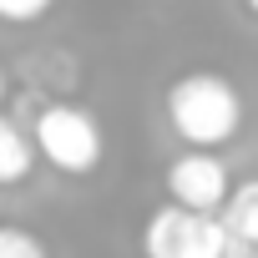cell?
I'll return each instance as SVG.
<instances>
[{
    "label": "cell",
    "mask_w": 258,
    "mask_h": 258,
    "mask_svg": "<svg viewBox=\"0 0 258 258\" xmlns=\"http://www.w3.org/2000/svg\"><path fill=\"white\" fill-rule=\"evenodd\" d=\"M167 121L187 147H223L243 126V91L218 71H187L167 91Z\"/></svg>",
    "instance_id": "cell-1"
},
{
    "label": "cell",
    "mask_w": 258,
    "mask_h": 258,
    "mask_svg": "<svg viewBox=\"0 0 258 258\" xmlns=\"http://www.w3.org/2000/svg\"><path fill=\"white\" fill-rule=\"evenodd\" d=\"M228 248H233V233H228L223 213H192L182 203L157 208L142 228L147 258H223Z\"/></svg>",
    "instance_id": "cell-2"
},
{
    "label": "cell",
    "mask_w": 258,
    "mask_h": 258,
    "mask_svg": "<svg viewBox=\"0 0 258 258\" xmlns=\"http://www.w3.org/2000/svg\"><path fill=\"white\" fill-rule=\"evenodd\" d=\"M36 147L56 172L86 177L101 162V126L86 106L56 101V106H41V116H36Z\"/></svg>",
    "instance_id": "cell-3"
},
{
    "label": "cell",
    "mask_w": 258,
    "mask_h": 258,
    "mask_svg": "<svg viewBox=\"0 0 258 258\" xmlns=\"http://www.w3.org/2000/svg\"><path fill=\"white\" fill-rule=\"evenodd\" d=\"M167 192L192 213H223V203L233 198V177L208 147H192L167 167Z\"/></svg>",
    "instance_id": "cell-4"
},
{
    "label": "cell",
    "mask_w": 258,
    "mask_h": 258,
    "mask_svg": "<svg viewBox=\"0 0 258 258\" xmlns=\"http://www.w3.org/2000/svg\"><path fill=\"white\" fill-rule=\"evenodd\" d=\"M36 152H41L36 137H26L16 121H0V182H6V187H16V182L31 177Z\"/></svg>",
    "instance_id": "cell-5"
},
{
    "label": "cell",
    "mask_w": 258,
    "mask_h": 258,
    "mask_svg": "<svg viewBox=\"0 0 258 258\" xmlns=\"http://www.w3.org/2000/svg\"><path fill=\"white\" fill-rule=\"evenodd\" d=\"M223 223L238 243H258V177L233 187V198L223 203Z\"/></svg>",
    "instance_id": "cell-6"
},
{
    "label": "cell",
    "mask_w": 258,
    "mask_h": 258,
    "mask_svg": "<svg viewBox=\"0 0 258 258\" xmlns=\"http://www.w3.org/2000/svg\"><path fill=\"white\" fill-rule=\"evenodd\" d=\"M0 258H46V248L26 228H6V233H0Z\"/></svg>",
    "instance_id": "cell-7"
},
{
    "label": "cell",
    "mask_w": 258,
    "mask_h": 258,
    "mask_svg": "<svg viewBox=\"0 0 258 258\" xmlns=\"http://www.w3.org/2000/svg\"><path fill=\"white\" fill-rule=\"evenodd\" d=\"M51 11V0H0V16L11 26H26V21H41Z\"/></svg>",
    "instance_id": "cell-8"
},
{
    "label": "cell",
    "mask_w": 258,
    "mask_h": 258,
    "mask_svg": "<svg viewBox=\"0 0 258 258\" xmlns=\"http://www.w3.org/2000/svg\"><path fill=\"white\" fill-rule=\"evenodd\" d=\"M223 258H258V243H238V238H233V248H228Z\"/></svg>",
    "instance_id": "cell-9"
},
{
    "label": "cell",
    "mask_w": 258,
    "mask_h": 258,
    "mask_svg": "<svg viewBox=\"0 0 258 258\" xmlns=\"http://www.w3.org/2000/svg\"><path fill=\"white\" fill-rule=\"evenodd\" d=\"M243 6H248V11H253V16H258V0H243Z\"/></svg>",
    "instance_id": "cell-10"
}]
</instances>
